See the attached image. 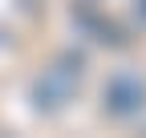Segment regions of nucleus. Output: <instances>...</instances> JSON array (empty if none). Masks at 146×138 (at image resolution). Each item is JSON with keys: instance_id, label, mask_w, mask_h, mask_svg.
<instances>
[{"instance_id": "obj_1", "label": "nucleus", "mask_w": 146, "mask_h": 138, "mask_svg": "<svg viewBox=\"0 0 146 138\" xmlns=\"http://www.w3.org/2000/svg\"><path fill=\"white\" fill-rule=\"evenodd\" d=\"M142 98H146L142 81H134V77H114V81H110V110H114V114H130V110H138Z\"/></svg>"}]
</instances>
